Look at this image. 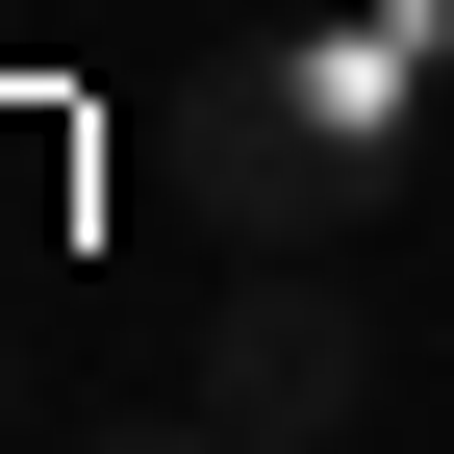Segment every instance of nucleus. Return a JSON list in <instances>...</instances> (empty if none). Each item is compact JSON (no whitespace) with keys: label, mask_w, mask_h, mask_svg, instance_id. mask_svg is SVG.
Listing matches in <instances>:
<instances>
[{"label":"nucleus","mask_w":454,"mask_h":454,"mask_svg":"<svg viewBox=\"0 0 454 454\" xmlns=\"http://www.w3.org/2000/svg\"><path fill=\"white\" fill-rule=\"evenodd\" d=\"M202 429H227V454H354V429H379V303H354L328 253H253V278L202 303Z\"/></svg>","instance_id":"nucleus-2"},{"label":"nucleus","mask_w":454,"mask_h":454,"mask_svg":"<svg viewBox=\"0 0 454 454\" xmlns=\"http://www.w3.org/2000/svg\"><path fill=\"white\" fill-rule=\"evenodd\" d=\"M76 454H227V429H202V404H177V429H76Z\"/></svg>","instance_id":"nucleus-3"},{"label":"nucleus","mask_w":454,"mask_h":454,"mask_svg":"<svg viewBox=\"0 0 454 454\" xmlns=\"http://www.w3.org/2000/svg\"><path fill=\"white\" fill-rule=\"evenodd\" d=\"M379 202H404V127L328 101L303 51H253V76L202 101V227H227V253H354Z\"/></svg>","instance_id":"nucleus-1"},{"label":"nucleus","mask_w":454,"mask_h":454,"mask_svg":"<svg viewBox=\"0 0 454 454\" xmlns=\"http://www.w3.org/2000/svg\"><path fill=\"white\" fill-rule=\"evenodd\" d=\"M379 26H404V51H429V76H454V0H379Z\"/></svg>","instance_id":"nucleus-4"}]
</instances>
